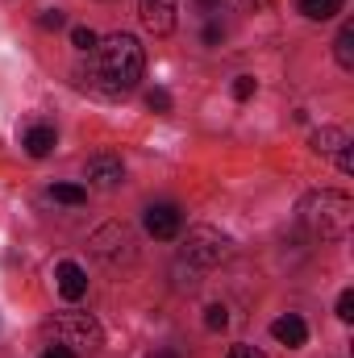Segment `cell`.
<instances>
[{"instance_id": "cell-1", "label": "cell", "mask_w": 354, "mask_h": 358, "mask_svg": "<svg viewBox=\"0 0 354 358\" xmlns=\"http://www.w3.org/2000/svg\"><path fill=\"white\" fill-rule=\"evenodd\" d=\"M142 67H146V59H142V46L134 34H113V38L96 42V80H104L100 84L104 96H121V92L138 88Z\"/></svg>"}, {"instance_id": "cell-2", "label": "cell", "mask_w": 354, "mask_h": 358, "mask_svg": "<svg viewBox=\"0 0 354 358\" xmlns=\"http://www.w3.org/2000/svg\"><path fill=\"white\" fill-rule=\"evenodd\" d=\"M300 221H304L317 238L342 242V238H351V229H354V200L346 192L321 187V192H313V196L300 200Z\"/></svg>"}, {"instance_id": "cell-3", "label": "cell", "mask_w": 354, "mask_h": 358, "mask_svg": "<svg viewBox=\"0 0 354 358\" xmlns=\"http://www.w3.org/2000/svg\"><path fill=\"white\" fill-rule=\"evenodd\" d=\"M50 334H55L59 346L80 350V355H92V350L104 346V329H100V321L92 313H63V317H55Z\"/></svg>"}, {"instance_id": "cell-4", "label": "cell", "mask_w": 354, "mask_h": 358, "mask_svg": "<svg viewBox=\"0 0 354 358\" xmlns=\"http://www.w3.org/2000/svg\"><path fill=\"white\" fill-rule=\"evenodd\" d=\"M183 259L192 267H217V263L229 259V238L221 229H213V225H196L183 238Z\"/></svg>"}, {"instance_id": "cell-5", "label": "cell", "mask_w": 354, "mask_h": 358, "mask_svg": "<svg viewBox=\"0 0 354 358\" xmlns=\"http://www.w3.org/2000/svg\"><path fill=\"white\" fill-rule=\"evenodd\" d=\"M92 255L96 259H104L108 267H117V263H134L138 259V238H134V229L129 225H104V229H96L92 234Z\"/></svg>"}, {"instance_id": "cell-6", "label": "cell", "mask_w": 354, "mask_h": 358, "mask_svg": "<svg viewBox=\"0 0 354 358\" xmlns=\"http://www.w3.org/2000/svg\"><path fill=\"white\" fill-rule=\"evenodd\" d=\"M142 225H146L150 238L171 242V238H179V229H183V213H179V204H150L146 217H142Z\"/></svg>"}, {"instance_id": "cell-7", "label": "cell", "mask_w": 354, "mask_h": 358, "mask_svg": "<svg viewBox=\"0 0 354 358\" xmlns=\"http://www.w3.org/2000/svg\"><path fill=\"white\" fill-rule=\"evenodd\" d=\"M84 176H88L92 187H104V192H108V187H117V183L125 179V163H121L117 155L100 150V155H92L88 159V171H84Z\"/></svg>"}, {"instance_id": "cell-8", "label": "cell", "mask_w": 354, "mask_h": 358, "mask_svg": "<svg viewBox=\"0 0 354 358\" xmlns=\"http://www.w3.org/2000/svg\"><path fill=\"white\" fill-rule=\"evenodd\" d=\"M138 17L150 34H171L176 29V0H138Z\"/></svg>"}, {"instance_id": "cell-9", "label": "cell", "mask_w": 354, "mask_h": 358, "mask_svg": "<svg viewBox=\"0 0 354 358\" xmlns=\"http://www.w3.org/2000/svg\"><path fill=\"white\" fill-rule=\"evenodd\" d=\"M271 338H275L279 346H288V350H300V346L309 342V325H304L296 313H288V317H275V321H271Z\"/></svg>"}, {"instance_id": "cell-10", "label": "cell", "mask_w": 354, "mask_h": 358, "mask_svg": "<svg viewBox=\"0 0 354 358\" xmlns=\"http://www.w3.org/2000/svg\"><path fill=\"white\" fill-rule=\"evenodd\" d=\"M55 279H59V296H63V300H80V296L88 292V275H84L80 263H71V259L55 267Z\"/></svg>"}, {"instance_id": "cell-11", "label": "cell", "mask_w": 354, "mask_h": 358, "mask_svg": "<svg viewBox=\"0 0 354 358\" xmlns=\"http://www.w3.org/2000/svg\"><path fill=\"white\" fill-rule=\"evenodd\" d=\"M21 146H25L29 159H46V155L55 150V125H34V129H25Z\"/></svg>"}, {"instance_id": "cell-12", "label": "cell", "mask_w": 354, "mask_h": 358, "mask_svg": "<svg viewBox=\"0 0 354 358\" xmlns=\"http://www.w3.org/2000/svg\"><path fill=\"white\" fill-rule=\"evenodd\" d=\"M346 142H351V138H346V129H338V125H321V129L313 134V150H317V155H338Z\"/></svg>"}, {"instance_id": "cell-13", "label": "cell", "mask_w": 354, "mask_h": 358, "mask_svg": "<svg viewBox=\"0 0 354 358\" xmlns=\"http://www.w3.org/2000/svg\"><path fill=\"white\" fill-rule=\"evenodd\" d=\"M334 59H338L342 71H354V25L351 21H346V25L338 29V38H334Z\"/></svg>"}, {"instance_id": "cell-14", "label": "cell", "mask_w": 354, "mask_h": 358, "mask_svg": "<svg viewBox=\"0 0 354 358\" xmlns=\"http://www.w3.org/2000/svg\"><path fill=\"white\" fill-rule=\"evenodd\" d=\"M296 4L309 21H330V17L342 13V0H296Z\"/></svg>"}, {"instance_id": "cell-15", "label": "cell", "mask_w": 354, "mask_h": 358, "mask_svg": "<svg viewBox=\"0 0 354 358\" xmlns=\"http://www.w3.org/2000/svg\"><path fill=\"white\" fill-rule=\"evenodd\" d=\"M50 200L80 208V204H88V187H80V183H55V187H50Z\"/></svg>"}, {"instance_id": "cell-16", "label": "cell", "mask_w": 354, "mask_h": 358, "mask_svg": "<svg viewBox=\"0 0 354 358\" xmlns=\"http://www.w3.org/2000/svg\"><path fill=\"white\" fill-rule=\"evenodd\" d=\"M225 325H229V308H225V304H208V308H204V329L217 334V329H225Z\"/></svg>"}, {"instance_id": "cell-17", "label": "cell", "mask_w": 354, "mask_h": 358, "mask_svg": "<svg viewBox=\"0 0 354 358\" xmlns=\"http://www.w3.org/2000/svg\"><path fill=\"white\" fill-rule=\"evenodd\" d=\"M71 46L84 50V55H92V50H96V34H92L88 25H76V29H71Z\"/></svg>"}, {"instance_id": "cell-18", "label": "cell", "mask_w": 354, "mask_h": 358, "mask_svg": "<svg viewBox=\"0 0 354 358\" xmlns=\"http://www.w3.org/2000/svg\"><path fill=\"white\" fill-rule=\"evenodd\" d=\"M146 108H150V113H171V96L163 88H150L146 92Z\"/></svg>"}, {"instance_id": "cell-19", "label": "cell", "mask_w": 354, "mask_h": 358, "mask_svg": "<svg viewBox=\"0 0 354 358\" xmlns=\"http://www.w3.org/2000/svg\"><path fill=\"white\" fill-rule=\"evenodd\" d=\"M255 92H259V80L255 76H238L234 80V100H250Z\"/></svg>"}, {"instance_id": "cell-20", "label": "cell", "mask_w": 354, "mask_h": 358, "mask_svg": "<svg viewBox=\"0 0 354 358\" xmlns=\"http://www.w3.org/2000/svg\"><path fill=\"white\" fill-rule=\"evenodd\" d=\"M63 21H67V17H63L59 8H46V13L38 17V25H42V29H63Z\"/></svg>"}, {"instance_id": "cell-21", "label": "cell", "mask_w": 354, "mask_h": 358, "mask_svg": "<svg viewBox=\"0 0 354 358\" xmlns=\"http://www.w3.org/2000/svg\"><path fill=\"white\" fill-rule=\"evenodd\" d=\"M338 317H342V321H354V292L351 287L338 296Z\"/></svg>"}, {"instance_id": "cell-22", "label": "cell", "mask_w": 354, "mask_h": 358, "mask_svg": "<svg viewBox=\"0 0 354 358\" xmlns=\"http://www.w3.org/2000/svg\"><path fill=\"white\" fill-rule=\"evenodd\" d=\"M338 167H342L346 176H354V146H351V142H346V146L338 150Z\"/></svg>"}, {"instance_id": "cell-23", "label": "cell", "mask_w": 354, "mask_h": 358, "mask_svg": "<svg viewBox=\"0 0 354 358\" xmlns=\"http://www.w3.org/2000/svg\"><path fill=\"white\" fill-rule=\"evenodd\" d=\"M221 38H225V29H221V21H208V25H204V42H208V46H217Z\"/></svg>"}, {"instance_id": "cell-24", "label": "cell", "mask_w": 354, "mask_h": 358, "mask_svg": "<svg viewBox=\"0 0 354 358\" xmlns=\"http://www.w3.org/2000/svg\"><path fill=\"white\" fill-rule=\"evenodd\" d=\"M225 358H267V355H263V350H255V346H234Z\"/></svg>"}, {"instance_id": "cell-25", "label": "cell", "mask_w": 354, "mask_h": 358, "mask_svg": "<svg viewBox=\"0 0 354 358\" xmlns=\"http://www.w3.org/2000/svg\"><path fill=\"white\" fill-rule=\"evenodd\" d=\"M42 358H76V350H67V346H50Z\"/></svg>"}, {"instance_id": "cell-26", "label": "cell", "mask_w": 354, "mask_h": 358, "mask_svg": "<svg viewBox=\"0 0 354 358\" xmlns=\"http://www.w3.org/2000/svg\"><path fill=\"white\" fill-rule=\"evenodd\" d=\"M200 4V13H221V0H196Z\"/></svg>"}, {"instance_id": "cell-27", "label": "cell", "mask_w": 354, "mask_h": 358, "mask_svg": "<svg viewBox=\"0 0 354 358\" xmlns=\"http://www.w3.org/2000/svg\"><path fill=\"white\" fill-rule=\"evenodd\" d=\"M146 358H183V355H176V350H155V355H146Z\"/></svg>"}]
</instances>
